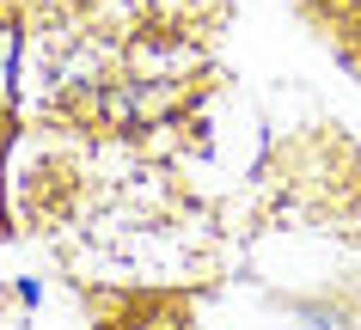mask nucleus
<instances>
[{
    "label": "nucleus",
    "instance_id": "f257e3e1",
    "mask_svg": "<svg viewBox=\"0 0 361 330\" xmlns=\"http://www.w3.org/2000/svg\"><path fill=\"white\" fill-rule=\"evenodd\" d=\"M13 80H19V25L0 19V110L13 104Z\"/></svg>",
    "mask_w": 361,
    "mask_h": 330
}]
</instances>
